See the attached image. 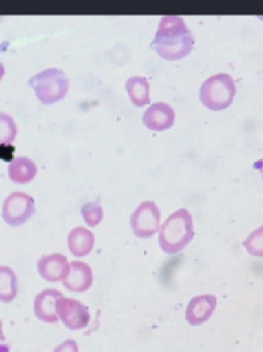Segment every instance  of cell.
Here are the masks:
<instances>
[{
    "label": "cell",
    "mask_w": 263,
    "mask_h": 352,
    "mask_svg": "<svg viewBox=\"0 0 263 352\" xmlns=\"http://www.w3.org/2000/svg\"><path fill=\"white\" fill-rule=\"evenodd\" d=\"M18 295V278L10 267H0V301L10 303Z\"/></svg>",
    "instance_id": "cell-16"
},
{
    "label": "cell",
    "mask_w": 263,
    "mask_h": 352,
    "mask_svg": "<svg viewBox=\"0 0 263 352\" xmlns=\"http://www.w3.org/2000/svg\"><path fill=\"white\" fill-rule=\"evenodd\" d=\"M80 212H82V217H84V223L91 228L97 227L104 217L102 205L100 204L99 201L89 202L82 205Z\"/></svg>",
    "instance_id": "cell-17"
},
{
    "label": "cell",
    "mask_w": 263,
    "mask_h": 352,
    "mask_svg": "<svg viewBox=\"0 0 263 352\" xmlns=\"http://www.w3.org/2000/svg\"><path fill=\"white\" fill-rule=\"evenodd\" d=\"M67 242L70 252L76 258H82L94 248L95 236L87 228L76 227L68 235Z\"/></svg>",
    "instance_id": "cell-13"
},
{
    "label": "cell",
    "mask_w": 263,
    "mask_h": 352,
    "mask_svg": "<svg viewBox=\"0 0 263 352\" xmlns=\"http://www.w3.org/2000/svg\"><path fill=\"white\" fill-rule=\"evenodd\" d=\"M54 352H80V351H78V343H76V341L69 339V340L64 341L62 344L56 347Z\"/></svg>",
    "instance_id": "cell-20"
},
{
    "label": "cell",
    "mask_w": 263,
    "mask_h": 352,
    "mask_svg": "<svg viewBox=\"0 0 263 352\" xmlns=\"http://www.w3.org/2000/svg\"><path fill=\"white\" fill-rule=\"evenodd\" d=\"M175 119V111L171 105L157 102L145 111L142 122L147 129L161 132L173 127Z\"/></svg>",
    "instance_id": "cell-9"
},
{
    "label": "cell",
    "mask_w": 263,
    "mask_h": 352,
    "mask_svg": "<svg viewBox=\"0 0 263 352\" xmlns=\"http://www.w3.org/2000/svg\"><path fill=\"white\" fill-rule=\"evenodd\" d=\"M37 270L41 278L51 283H58L67 278L71 271V264L63 254H53L39 258Z\"/></svg>",
    "instance_id": "cell-8"
},
{
    "label": "cell",
    "mask_w": 263,
    "mask_h": 352,
    "mask_svg": "<svg viewBox=\"0 0 263 352\" xmlns=\"http://www.w3.org/2000/svg\"><path fill=\"white\" fill-rule=\"evenodd\" d=\"M243 246L251 256L263 258V226L248 236Z\"/></svg>",
    "instance_id": "cell-19"
},
{
    "label": "cell",
    "mask_w": 263,
    "mask_h": 352,
    "mask_svg": "<svg viewBox=\"0 0 263 352\" xmlns=\"http://www.w3.org/2000/svg\"><path fill=\"white\" fill-rule=\"evenodd\" d=\"M262 179H263V173H262Z\"/></svg>",
    "instance_id": "cell-21"
},
{
    "label": "cell",
    "mask_w": 263,
    "mask_h": 352,
    "mask_svg": "<svg viewBox=\"0 0 263 352\" xmlns=\"http://www.w3.org/2000/svg\"><path fill=\"white\" fill-rule=\"evenodd\" d=\"M28 85L34 90L38 100L45 105L59 102L69 90L67 76L58 68H49L35 74L29 80Z\"/></svg>",
    "instance_id": "cell-4"
},
{
    "label": "cell",
    "mask_w": 263,
    "mask_h": 352,
    "mask_svg": "<svg viewBox=\"0 0 263 352\" xmlns=\"http://www.w3.org/2000/svg\"><path fill=\"white\" fill-rule=\"evenodd\" d=\"M194 37L181 16H165L161 18L151 49L159 57L169 61L183 59L192 52Z\"/></svg>",
    "instance_id": "cell-1"
},
{
    "label": "cell",
    "mask_w": 263,
    "mask_h": 352,
    "mask_svg": "<svg viewBox=\"0 0 263 352\" xmlns=\"http://www.w3.org/2000/svg\"><path fill=\"white\" fill-rule=\"evenodd\" d=\"M18 128L14 119L6 113H0V144H10L16 140Z\"/></svg>",
    "instance_id": "cell-18"
},
{
    "label": "cell",
    "mask_w": 263,
    "mask_h": 352,
    "mask_svg": "<svg viewBox=\"0 0 263 352\" xmlns=\"http://www.w3.org/2000/svg\"><path fill=\"white\" fill-rule=\"evenodd\" d=\"M133 233L141 239L152 237L161 226V211L152 201L141 203L130 217Z\"/></svg>",
    "instance_id": "cell-6"
},
{
    "label": "cell",
    "mask_w": 263,
    "mask_h": 352,
    "mask_svg": "<svg viewBox=\"0 0 263 352\" xmlns=\"http://www.w3.org/2000/svg\"><path fill=\"white\" fill-rule=\"evenodd\" d=\"M237 94L235 80L227 74H217L207 78L200 89L201 102L213 111H221L233 104Z\"/></svg>",
    "instance_id": "cell-3"
},
{
    "label": "cell",
    "mask_w": 263,
    "mask_h": 352,
    "mask_svg": "<svg viewBox=\"0 0 263 352\" xmlns=\"http://www.w3.org/2000/svg\"><path fill=\"white\" fill-rule=\"evenodd\" d=\"M57 314L69 330L78 331L88 327L91 320L88 307L78 300L60 298L57 302Z\"/></svg>",
    "instance_id": "cell-7"
},
{
    "label": "cell",
    "mask_w": 263,
    "mask_h": 352,
    "mask_svg": "<svg viewBox=\"0 0 263 352\" xmlns=\"http://www.w3.org/2000/svg\"><path fill=\"white\" fill-rule=\"evenodd\" d=\"M63 297V294L58 289H43L35 298L33 309L35 316L41 322L47 324H55L59 320L57 314V302L60 298Z\"/></svg>",
    "instance_id": "cell-10"
},
{
    "label": "cell",
    "mask_w": 263,
    "mask_h": 352,
    "mask_svg": "<svg viewBox=\"0 0 263 352\" xmlns=\"http://www.w3.org/2000/svg\"><path fill=\"white\" fill-rule=\"evenodd\" d=\"M126 90L135 107H143L150 102V86L144 76L130 78L126 82Z\"/></svg>",
    "instance_id": "cell-15"
},
{
    "label": "cell",
    "mask_w": 263,
    "mask_h": 352,
    "mask_svg": "<svg viewBox=\"0 0 263 352\" xmlns=\"http://www.w3.org/2000/svg\"><path fill=\"white\" fill-rule=\"evenodd\" d=\"M8 175L14 184H28L36 176L37 166L28 157H18L8 165Z\"/></svg>",
    "instance_id": "cell-14"
},
{
    "label": "cell",
    "mask_w": 263,
    "mask_h": 352,
    "mask_svg": "<svg viewBox=\"0 0 263 352\" xmlns=\"http://www.w3.org/2000/svg\"><path fill=\"white\" fill-rule=\"evenodd\" d=\"M217 299L213 295H201L190 300L186 308L185 318L192 326L205 324L216 309Z\"/></svg>",
    "instance_id": "cell-11"
},
{
    "label": "cell",
    "mask_w": 263,
    "mask_h": 352,
    "mask_svg": "<svg viewBox=\"0 0 263 352\" xmlns=\"http://www.w3.org/2000/svg\"><path fill=\"white\" fill-rule=\"evenodd\" d=\"M93 285L92 268L86 263L73 261L71 271L67 278L63 281L64 287L70 292L82 293L88 291Z\"/></svg>",
    "instance_id": "cell-12"
},
{
    "label": "cell",
    "mask_w": 263,
    "mask_h": 352,
    "mask_svg": "<svg viewBox=\"0 0 263 352\" xmlns=\"http://www.w3.org/2000/svg\"><path fill=\"white\" fill-rule=\"evenodd\" d=\"M34 214V199L26 192H12L4 200L2 217L10 227L24 225Z\"/></svg>",
    "instance_id": "cell-5"
},
{
    "label": "cell",
    "mask_w": 263,
    "mask_h": 352,
    "mask_svg": "<svg viewBox=\"0 0 263 352\" xmlns=\"http://www.w3.org/2000/svg\"><path fill=\"white\" fill-rule=\"evenodd\" d=\"M194 236L192 214L186 208L178 209L161 226L159 244L165 254H176L190 244Z\"/></svg>",
    "instance_id": "cell-2"
}]
</instances>
